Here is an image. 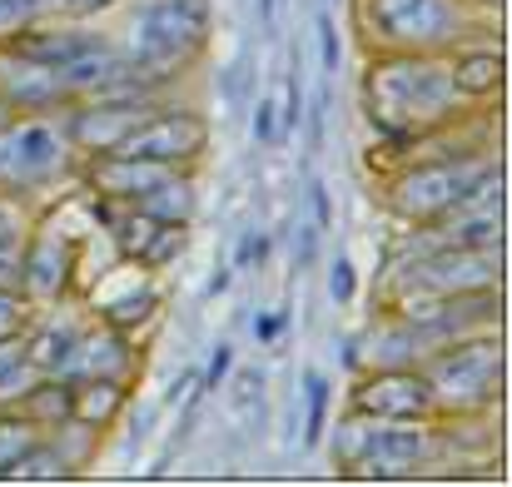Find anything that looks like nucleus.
I'll return each mask as SVG.
<instances>
[{
	"label": "nucleus",
	"instance_id": "1",
	"mask_svg": "<svg viewBox=\"0 0 512 487\" xmlns=\"http://www.w3.org/2000/svg\"><path fill=\"white\" fill-rule=\"evenodd\" d=\"M363 105H368V120L388 140H408V135L453 125L468 100L453 90L448 55H398L393 50V55H373L363 75Z\"/></svg>",
	"mask_w": 512,
	"mask_h": 487
},
{
	"label": "nucleus",
	"instance_id": "2",
	"mask_svg": "<svg viewBox=\"0 0 512 487\" xmlns=\"http://www.w3.org/2000/svg\"><path fill=\"white\" fill-rule=\"evenodd\" d=\"M353 25L373 55H448L468 40V0H353Z\"/></svg>",
	"mask_w": 512,
	"mask_h": 487
},
{
	"label": "nucleus",
	"instance_id": "3",
	"mask_svg": "<svg viewBox=\"0 0 512 487\" xmlns=\"http://www.w3.org/2000/svg\"><path fill=\"white\" fill-rule=\"evenodd\" d=\"M503 174V164L493 160L488 150H468V155H443V160H413L403 164L388 189H383V209L393 219L408 224H433L443 214H453L483 179Z\"/></svg>",
	"mask_w": 512,
	"mask_h": 487
},
{
	"label": "nucleus",
	"instance_id": "4",
	"mask_svg": "<svg viewBox=\"0 0 512 487\" xmlns=\"http://www.w3.org/2000/svg\"><path fill=\"white\" fill-rule=\"evenodd\" d=\"M423 378H428V393H433L438 413L473 418V413H483L503 398V378H508L503 343L493 333L453 338V343H443L423 358Z\"/></svg>",
	"mask_w": 512,
	"mask_h": 487
},
{
	"label": "nucleus",
	"instance_id": "5",
	"mask_svg": "<svg viewBox=\"0 0 512 487\" xmlns=\"http://www.w3.org/2000/svg\"><path fill=\"white\" fill-rule=\"evenodd\" d=\"M209 20H214L209 0H140L130 10V25H125V35H130L125 55L140 70L170 80V70L179 60H194L204 50Z\"/></svg>",
	"mask_w": 512,
	"mask_h": 487
},
{
	"label": "nucleus",
	"instance_id": "6",
	"mask_svg": "<svg viewBox=\"0 0 512 487\" xmlns=\"http://www.w3.org/2000/svg\"><path fill=\"white\" fill-rule=\"evenodd\" d=\"M433 453V433L418 423H383V418H353L339 433V463L358 478H408Z\"/></svg>",
	"mask_w": 512,
	"mask_h": 487
},
{
	"label": "nucleus",
	"instance_id": "7",
	"mask_svg": "<svg viewBox=\"0 0 512 487\" xmlns=\"http://www.w3.org/2000/svg\"><path fill=\"white\" fill-rule=\"evenodd\" d=\"M498 274H503V249H448V244H428L423 259H413L393 279V294L398 299L478 294V289H498Z\"/></svg>",
	"mask_w": 512,
	"mask_h": 487
},
{
	"label": "nucleus",
	"instance_id": "8",
	"mask_svg": "<svg viewBox=\"0 0 512 487\" xmlns=\"http://www.w3.org/2000/svg\"><path fill=\"white\" fill-rule=\"evenodd\" d=\"M65 164H70L65 125H50L40 115L0 125V189L5 194H25V189L65 174Z\"/></svg>",
	"mask_w": 512,
	"mask_h": 487
},
{
	"label": "nucleus",
	"instance_id": "9",
	"mask_svg": "<svg viewBox=\"0 0 512 487\" xmlns=\"http://www.w3.org/2000/svg\"><path fill=\"white\" fill-rule=\"evenodd\" d=\"M75 110L65 115V140L70 150L85 155H110L120 150L125 135H135L155 115V95H100V100H70Z\"/></svg>",
	"mask_w": 512,
	"mask_h": 487
},
{
	"label": "nucleus",
	"instance_id": "10",
	"mask_svg": "<svg viewBox=\"0 0 512 487\" xmlns=\"http://www.w3.org/2000/svg\"><path fill=\"white\" fill-rule=\"evenodd\" d=\"M204 145H209V125L194 115V110H155L135 135H125L120 140V150H110V155H130V160H150V164H179L199 160L204 155Z\"/></svg>",
	"mask_w": 512,
	"mask_h": 487
},
{
	"label": "nucleus",
	"instance_id": "11",
	"mask_svg": "<svg viewBox=\"0 0 512 487\" xmlns=\"http://www.w3.org/2000/svg\"><path fill=\"white\" fill-rule=\"evenodd\" d=\"M353 413L383 418V423H423L438 408H433V393H428L423 368H373L353 388Z\"/></svg>",
	"mask_w": 512,
	"mask_h": 487
},
{
	"label": "nucleus",
	"instance_id": "12",
	"mask_svg": "<svg viewBox=\"0 0 512 487\" xmlns=\"http://www.w3.org/2000/svg\"><path fill=\"white\" fill-rule=\"evenodd\" d=\"M0 105L10 115H50V110H65L70 95L60 85V75L40 60H25L20 50H0Z\"/></svg>",
	"mask_w": 512,
	"mask_h": 487
},
{
	"label": "nucleus",
	"instance_id": "13",
	"mask_svg": "<svg viewBox=\"0 0 512 487\" xmlns=\"http://www.w3.org/2000/svg\"><path fill=\"white\" fill-rule=\"evenodd\" d=\"M110 224H115V244H120V254L135 259V264H145V269H165L174 254L184 249V224L150 219V214L135 209V204H130L125 214H115Z\"/></svg>",
	"mask_w": 512,
	"mask_h": 487
},
{
	"label": "nucleus",
	"instance_id": "14",
	"mask_svg": "<svg viewBox=\"0 0 512 487\" xmlns=\"http://www.w3.org/2000/svg\"><path fill=\"white\" fill-rule=\"evenodd\" d=\"M130 373V343L115 324L105 328H85L70 363H65V383H85V378H125Z\"/></svg>",
	"mask_w": 512,
	"mask_h": 487
},
{
	"label": "nucleus",
	"instance_id": "15",
	"mask_svg": "<svg viewBox=\"0 0 512 487\" xmlns=\"http://www.w3.org/2000/svg\"><path fill=\"white\" fill-rule=\"evenodd\" d=\"M170 174V164H150V160H130V155H95L90 164V184H95V194H105L110 204H135L140 194H150L155 184H165Z\"/></svg>",
	"mask_w": 512,
	"mask_h": 487
},
{
	"label": "nucleus",
	"instance_id": "16",
	"mask_svg": "<svg viewBox=\"0 0 512 487\" xmlns=\"http://www.w3.org/2000/svg\"><path fill=\"white\" fill-rule=\"evenodd\" d=\"M65 284H70L65 239H55V234L30 239V249L20 254V294H25V299H60Z\"/></svg>",
	"mask_w": 512,
	"mask_h": 487
},
{
	"label": "nucleus",
	"instance_id": "17",
	"mask_svg": "<svg viewBox=\"0 0 512 487\" xmlns=\"http://www.w3.org/2000/svg\"><path fill=\"white\" fill-rule=\"evenodd\" d=\"M100 45H105V35L80 30V25H30L10 50H20L25 60H40V65L60 70V65H70V60H80L85 50H100Z\"/></svg>",
	"mask_w": 512,
	"mask_h": 487
},
{
	"label": "nucleus",
	"instance_id": "18",
	"mask_svg": "<svg viewBox=\"0 0 512 487\" xmlns=\"http://www.w3.org/2000/svg\"><path fill=\"white\" fill-rule=\"evenodd\" d=\"M448 75H453V90L463 100H493L503 90L508 65L498 50H458V55H448Z\"/></svg>",
	"mask_w": 512,
	"mask_h": 487
},
{
	"label": "nucleus",
	"instance_id": "19",
	"mask_svg": "<svg viewBox=\"0 0 512 487\" xmlns=\"http://www.w3.org/2000/svg\"><path fill=\"white\" fill-rule=\"evenodd\" d=\"M70 393H75V383H65V378H35V388L15 403V413L30 418L40 433H50L70 418Z\"/></svg>",
	"mask_w": 512,
	"mask_h": 487
},
{
	"label": "nucleus",
	"instance_id": "20",
	"mask_svg": "<svg viewBox=\"0 0 512 487\" xmlns=\"http://www.w3.org/2000/svg\"><path fill=\"white\" fill-rule=\"evenodd\" d=\"M120 408H125V383L120 378H85L70 393V418H80L90 428H105Z\"/></svg>",
	"mask_w": 512,
	"mask_h": 487
},
{
	"label": "nucleus",
	"instance_id": "21",
	"mask_svg": "<svg viewBox=\"0 0 512 487\" xmlns=\"http://www.w3.org/2000/svg\"><path fill=\"white\" fill-rule=\"evenodd\" d=\"M5 478H15V483H60V478H75V463H70L50 438H35V443L5 468Z\"/></svg>",
	"mask_w": 512,
	"mask_h": 487
},
{
	"label": "nucleus",
	"instance_id": "22",
	"mask_svg": "<svg viewBox=\"0 0 512 487\" xmlns=\"http://www.w3.org/2000/svg\"><path fill=\"white\" fill-rule=\"evenodd\" d=\"M269 418V398H264V368H244L229 388V423L239 433H259Z\"/></svg>",
	"mask_w": 512,
	"mask_h": 487
},
{
	"label": "nucleus",
	"instance_id": "23",
	"mask_svg": "<svg viewBox=\"0 0 512 487\" xmlns=\"http://www.w3.org/2000/svg\"><path fill=\"white\" fill-rule=\"evenodd\" d=\"M135 209H145L150 219H165V224H189V214H194V184L184 174H170L165 184H155L150 194H140Z\"/></svg>",
	"mask_w": 512,
	"mask_h": 487
},
{
	"label": "nucleus",
	"instance_id": "24",
	"mask_svg": "<svg viewBox=\"0 0 512 487\" xmlns=\"http://www.w3.org/2000/svg\"><path fill=\"white\" fill-rule=\"evenodd\" d=\"M35 438H40V428H35L30 418H20L15 408H0V478H5V468H10Z\"/></svg>",
	"mask_w": 512,
	"mask_h": 487
},
{
	"label": "nucleus",
	"instance_id": "25",
	"mask_svg": "<svg viewBox=\"0 0 512 487\" xmlns=\"http://www.w3.org/2000/svg\"><path fill=\"white\" fill-rule=\"evenodd\" d=\"M50 10L40 0H0V45H15L30 25H40Z\"/></svg>",
	"mask_w": 512,
	"mask_h": 487
},
{
	"label": "nucleus",
	"instance_id": "26",
	"mask_svg": "<svg viewBox=\"0 0 512 487\" xmlns=\"http://www.w3.org/2000/svg\"><path fill=\"white\" fill-rule=\"evenodd\" d=\"M304 388H309V423H304V448H314L324 438V413H329V383L309 368L304 373Z\"/></svg>",
	"mask_w": 512,
	"mask_h": 487
},
{
	"label": "nucleus",
	"instance_id": "27",
	"mask_svg": "<svg viewBox=\"0 0 512 487\" xmlns=\"http://www.w3.org/2000/svg\"><path fill=\"white\" fill-rule=\"evenodd\" d=\"M20 328H25V294L0 289V338H10V333H20Z\"/></svg>",
	"mask_w": 512,
	"mask_h": 487
},
{
	"label": "nucleus",
	"instance_id": "28",
	"mask_svg": "<svg viewBox=\"0 0 512 487\" xmlns=\"http://www.w3.org/2000/svg\"><path fill=\"white\" fill-rule=\"evenodd\" d=\"M319 40H324V75H339V25L329 10L319 15Z\"/></svg>",
	"mask_w": 512,
	"mask_h": 487
},
{
	"label": "nucleus",
	"instance_id": "29",
	"mask_svg": "<svg viewBox=\"0 0 512 487\" xmlns=\"http://www.w3.org/2000/svg\"><path fill=\"white\" fill-rule=\"evenodd\" d=\"M353 289H358V279H353V264L339 259L334 264V279H329V294H334V304H348L353 299Z\"/></svg>",
	"mask_w": 512,
	"mask_h": 487
},
{
	"label": "nucleus",
	"instance_id": "30",
	"mask_svg": "<svg viewBox=\"0 0 512 487\" xmlns=\"http://www.w3.org/2000/svg\"><path fill=\"white\" fill-rule=\"evenodd\" d=\"M304 120V100H299V70H289V85H284V130H294Z\"/></svg>",
	"mask_w": 512,
	"mask_h": 487
},
{
	"label": "nucleus",
	"instance_id": "31",
	"mask_svg": "<svg viewBox=\"0 0 512 487\" xmlns=\"http://www.w3.org/2000/svg\"><path fill=\"white\" fill-rule=\"evenodd\" d=\"M229 368H234V348L224 343V348H214V363H209V373H204V393H214V388L224 383Z\"/></svg>",
	"mask_w": 512,
	"mask_h": 487
},
{
	"label": "nucleus",
	"instance_id": "32",
	"mask_svg": "<svg viewBox=\"0 0 512 487\" xmlns=\"http://www.w3.org/2000/svg\"><path fill=\"white\" fill-rule=\"evenodd\" d=\"M274 115H279V110H274L269 100H259V105H254V135H259L264 145H269V140L279 135V120H274Z\"/></svg>",
	"mask_w": 512,
	"mask_h": 487
},
{
	"label": "nucleus",
	"instance_id": "33",
	"mask_svg": "<svg viewBox=\"0 0 512 487\" xmlns=\"http://www.w3.org/2000/svg\"><path fill=\"white\" fill-rule=\"evenodd\" d=\"M279 328H284V319H279V314H269V319H259V324H254V338H259V343H274V338H279Z\"/></svg>",
	"mask_w": 512,
	"mask_h": 487
},
{
	"label": "nucleus",
	"instance_id": "34",
	"mask_svg": "<svg viewBox=\"0 0 512 487\" xmlns=\"http://www.w3.org/2000/svg\"><path fill=\"white\" fill-rule=\"evenodd\" d=\"M314 209H319V224H329V189L314 184Z\"/></svg>",
	"mask_w": 512,
	"mask_h": 487
},
{
	"label": "nucleus",
	"instance_id": "35",
	"mask_svg": "<svg viewBox=\"0 0 512 487\" xmlns=\"http://www.w3.org/2000/svg\"><path fill=\"white\" fill-rule=\"evenodd\" d=\"M259 15L269 20V15H274V0H259Z\"/></svg>",
	"mask_w": 512,
	"mask_h": 487
},
{
	"label": "nucleus",
	"instance_id": "36",
	"mask_svg": "<svg viewBox=\"0 0 512 487\" xmlns=\"http://www.w3.org/2000/svg\"><path fill=\"white\" fill-rule=\"evenodd\" d=\"M5 120H10V110H5V105H0V125H5Z\"/></svg>",
	"mask_w": 512,
	"mask_h": 487
}]
</instances>
